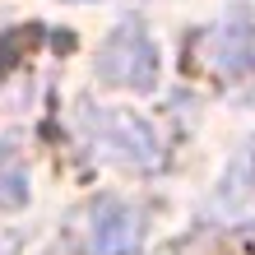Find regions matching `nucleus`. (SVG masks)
I'll use <instances>...</instances> for the list:
<instances>
[{
    "label": "nucleus",
    "mask_w": 255,
    "mask_h": 255,
    "mask_svg": "<svg viewBox=\"0 0 255 255\" xmlns=\"http://www.w3.org/2000/svg\"><path fill=\"white\" fill-rule=\"evenodd\" d=\"M79 5H88V0H79Z\"/></svg>",
    "instance_id": "obj_6"
},
{
    "label": "nucleus",
    "mask_w": 255,
    "mask_h": 255,
    "mask_svg": "<svg viewBox=\"0 0 255 255\" xmlns=\"http://www.w3.org/2000/svg\"><path fill=\"white\" fill-rule=\"evenodd\" d=\"M144 246V214L126 200H98L88 214V255H134Z\"/></svg>",
    "instance_id": "obj_3"
},
{
    "label": "nucleus",
    "mask_w": 255,
    "mask_h": 255,
    "mask_svg": "<svg viewBox=\"0 0 255 255\" xmlns=\"http://www.w3.org/2000/svg\"><path fill=\"white\" fill-rule=\"evenodd\" d=\"M19 204H28V172L19 153L0 144V209H19Z\"/></svg>",
    "instance_id": "obj_5"
},
{
    "label": "nucleus",
    "mask_w": 255,
    "mask_h": 255,
    "mask_svg": "<svg viewBox=\"0 0 255 255\" xmlns=\"http://www.w3.org/2000/svg\"><path fill=\"white\" fill-rule=\"evenodd\" d=\"M84 139L98 158L107 162H126V167H158L162 162V144L153 126L134 112H107V107H84L79 112Z\"/></svg>",
    "instance_id": "obj_1"
},
{
    "label": "nucleus",
    "mask_w": 255,
    "mask_h": 255,
    "mask_svg": "<svg viewBox=\"0 0 255 255\" xmlns=\"http://www.w3.org/2000/svg\"><path fill=\"white\" fill-rule=\"evenodd\" d=\"M98 79L112 88H130V93H148L158 84V51L139 23H121L102 42L98 51Z\"/></svg>",
    "instance_id": "obj_2"
},
{
    "label": "nucleus",
    "mask_w": 255,
    "mask_h": 255,
    "mask_svg": "<svg viewBox=\"0 0 255 255\" xmlns=\"http://www.w3.org/2000/svg\"><path fill=\"white\" fill-rule=\"evenodd\" d=\"M251 51H255V5H237V9H228V19L214 37V56L228 70H242Z\"/></svg>",
    "instance_id": "obj_4"
}]
</instances>
